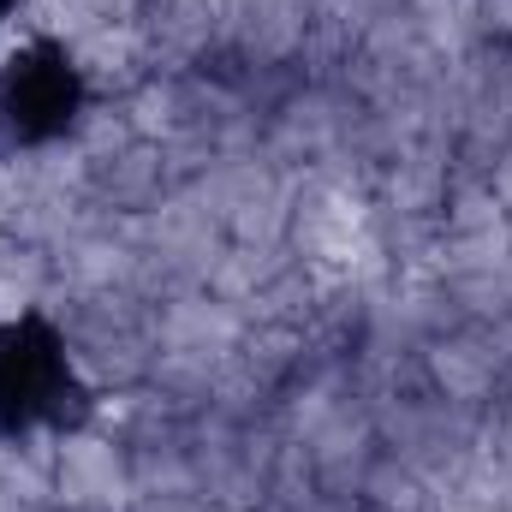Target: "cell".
Returning a JSON list of instances; mask_svg holds the SVG:
<instances>
[{"instance_id": "1", "label": "cell", "mask_w": 512, "mask_h": 512, "mask_svg": "<svg viewBox=\"0 0 512 512\" xmlns=\"http://www.w3.org/2000/svg\"><path fill=\"white\" fill-rule=\"evenodd\" d=\"M90 417H96V387L72 370L66 334L42 310L0 322V447L30 429L84 435Z\"/></svg>"}, {"instance_id": "2", "label": "cell", "mask_w": 512, "mask_h": 512, "mask_svg": "<svg viewBox=\"0 0 512 512\" xmlns=\"http://www.w3.org/2000/svg\"><path fill=\"white\" fill-rule=\"evenodd\" d=\"M90 102L84 66L60 36H30L0 60V137L18 149H48L78 126Z\"/></svg>"}, {"instance_id": "3", "label": "cell", "mask_w": 512, "mask_h": 512, "mask_svg": "<svg viewBox=\"0 0 512 512\" xmlns=\"http://www.w3.org/2000/svg\"><path fill=\"white\" fill-rule=\"evenodd\" d=\"M18 12V0H0V18H12Z\"/></svg>"}]
</instances>
